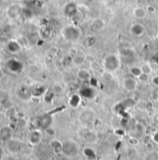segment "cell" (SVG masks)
Wrapping results in <instances>:
<instances>
[{"label": "cell", "instance_id": "1", "mask_svg": "<svg viewBox=\"0 0 158 160\" xmlns=\"http://www.w3.org/2000/svg\"><path fill=\"white\" fill-rule=\"evenodd\" d=\"M121 65H122V62H121L119 55L115 54V53L107 54L102 59V62H101L102 69L108 74H114L117 72L120 69Z\"/></svg>", "mask_w": 158, "mask_h": 160}, {"label": "cell", "instance_id": "2", "mask_svg": "<svg viewBox=\"0 0 158 160\" xmlns=\"http://www.w3.org/2000/svg\"><path fill=\"white\" fill-rule=\"evenodd\" d=\"M62 36L65 41L75 43V42L78 41L80 38L82 37V30L77 25L69 24L62 28Z\"/></svg>", "mask_w": 158, "mask_h": 160}, {"label": "cell", "instance_id": "3", "mask_svg": "<svg viewBox=\"0 0 158 160\" xmlns=\"http://www.w3.org/2000/svg\"><path fill=\"white\" fill-rule=\"evenodd\" d=\"M119 57L121 59L122 64L127 66H132L136 61V51L130 47H123L119 49Z\"/></svg>", "mask_w": 158, "mask_h": 160}, {"label": "cell", "instance_id": "4", "mask_svg": "<svg viewBox=\"0 0 158 160\" xmlns=\"http://www.w3.org/2000/svg\"><path fill=\"white\" fill-rule=\"evenodd\" d=\"M128 32H129V35L132 38H142L145 35V33H146V27L141 22H134V23H132L129 26Z\"/></svg>", "mask_w": 158, "mask_h": 160}, {"label": "cell", "instance_id": "5", "mask_svg": "<svg viewBox=\"0 0 158 160\" xmlns=\"http://www.w3.org/2000/svg\"><path fill=\"white\" fill-rule=\"evenodd\" d=\"M62 11L66 18H68V19L75 18L79 12L78 5L74 1H69L63 6Z\"/></svg>", "mask_w": 158, "mask_h": 160}, {"label": "cell", "instance_id": "6", "mask_svg": "<svg viewBox=\"0 0 158 160\" xmlns=\"http://www.w3.org/2000/svg\"><path fill=\"white\" fill-rule=\"evenodd\" d=\"M122 88L126 92H133L138 88V79L133 77H126L122 80Z\"/></svg>", "mask_w": 158, "mask_h": 160}, {"label": "cell", "instance_id": "7", "mask_svg": "<svg viewBox=\"0 0 158 160\" xmlns=\"http://www.w3.org/2000/svg\"><path fill=\"white\" fill-rule=\"evenodd\" d=\"M6 65H7V68L11 73H14V74H19L23 69V64L20 61H18L16 59H10V60H8L7 62Z\"/></svg>", "mask_w": 158, "mask_h": 160}, {"label": "cell", "instance_id": "8", "mask_svg": "<svg viewBox=\"0 0 158 160\" xmlns=\"http://www.w3.org/2000/svg\"><path fill=\"white\" fill-rule=\"evenodd\" d=\"M148 13L145 9V8L141 7V6H136L132 9V16L138 20V21H142L147 17Z\"/></svg>", "mask_w": 158, "mask_h": 160}, {"label": "cell", "instance_id": "9", "mask_svg": "<svg viewBox=\"0 0 158 160\" xmlns=\"http://www.w3.org/2000/svg\"><path fill=\"white\" fill-rule=\"evenodd\" d=\"M106 26V22L101 18H95L90 22V27L93 31L100 32L102 31Z\"/></svg>", "mask_w": 158, "mask_h": 160}, {"label": "cell", "instance_id": "10", "mask_svg": "<svg viewBox=\"0 0 158 160\" xmlns=\"http://www.w3.org/2000/svg\"><path fill=\"white\" fill-rule=\"evenodd\" d=\"M77 79L82 82H88L92 78L90 72L86 68L78 69V71L77 72Z\"/></svg>", "mask_w": 158, "mask_h": 160}, {"label": "cell", "instance_id": "11", "mask_svg": "<svg viewBox=\"0 0 158 160\" xmlns=\"http://www.w3.org/2000/svg\"><path fill=\"white\" fill-rule=\"evenodd\" d=\"M93 117H94V113L90 110V109H86L84 110L81 114H80V117H79V119L82 123L84 124H86L88 122H90L91 120L93 119Z\"/></svg>", "mask_w": 158, "mask_h": 160}, {"label": "cell", "instance_id": "12", "mask_svg": "<svg viewBox=\"0 0 158 160\" xmlns=\"http://www.w3.org/2000/svg\"><path fill=\"white\" fill-rule=\"evenodd\" d=\"M95 89L91 87H86L83 88L80 90V95L82 96V98H86V99H92L95 96Z\"/></svg>", "mask_w": 158, "mask_h": 160}, {"label": "cell", "instance_id": "13", "mask_svg": "<svg viewBox=\"0 0 158 160\" xmlns=\"http://www.w3.org/2000/svg\"><path fill=\"white\" fill-rule=\"evenodd\" d=\"M47 92V89L44 86L42 85H37L36 87H34L33 88H31V95L34 96V97H42L46 94Z\"/></svg>", "mask_w": 158, "mask_h": 160}, {"label": "cell", "instance_id": "14", "mask_svg": "<svg viewBox=\"0 0 158 160\" xmlns=\"http://www.w3.org/2000/svg\"><path fill=\"white\" fill-rule=\"evenodd\" d=\"M7 49L10 53H18L22 49V47H21V45H20L19 42H17L15 40H10L7 44Z\"/></svg>", "mask_w": 158, "mask_h": 160}, {"label": "cell", "instance_id": "15", "mask_svg": "<svg viewBox=\"0 0 158 160\" xmlns=\"http://www.w3.org/2000/svg\"><path fill=\"white\" fill-rule=\"evenodd\" d=\"M85 46L87 48H91L93 47L96 46V44L98 43V38L95 35H87L85 38Z\"/></svg>", "mask_w": 158, "mask_h": 160}, {"label": "cell", "instance_id": "16", "mask_svg": "<svg viewBox=\"0 0 158 160\" xmlns=\"http://www.w3.org/2000/svg\"><path fill=\"white\" fill-rule=\"evenodd\" d=\"M82 101V96L80 94H72L69 98V104L73 107V108H77L78 107L81 103Z\"/></svg>", "mask_w": 158, "mask_h": 160}, {"label": "cell", "instance_id": "17", "mask_svg": "<svg viewBox=\"0 0 158 160\" xmlns=\"http://www.w3.org/2000/svg\"><path fill=\"white\" fill-rule=\"evenodd\" d=\"M0 139L3 142H8L12 139V133L11 130L8 128H3L0 129Z\"/></svg>", "mask_w": 158, "mask_h": 160}, {"label": "cell", "instance_id": "18", "mask_svg": "<svg viewBox=\"0 0 158 160\" xmlns=\"http://www.w3.org/2000/svg\"><path fill=\"white\" fill-rule=\"evenodd\" d=\"M7 148L9 149V151L13 152V153H16L18 152L19 150H21V142H18L17 140H9L7 142Z\"/></svg>", "mask_w": 158, "mask_h": 160}, {"label": "cell", "instance_id": "19", "mask_svg": "<svg viewBox=\"0 0 158 160\" xmlns=\"http://www.w3.org/2000/svg\"><path fill=\"white\" fill-rule=\"evenodd\" d=\"M129 73H130V76L135 78H139L143 73H142V70L141 68V65L140 66H136V65H132V66H129Z\"/></svg>", "mask_w": 158, "mask_h": 160}, {"label": "cell", "instance_id": "20", "mask_svg": "<svg viewBox=\"0 0 158 160\" xmlns=\"http://www.w3.org/2000/svg\"><path fill=\"white\" fill-rule=\"evenodd\" d=\"M75 147H76L75 143H73L71 142H66V143H64L62 145V152L67 154V155H71V154L76 152V149H73Z\"/></svg>", "mask_w": 158, "mask_h": 160}, {"label": "cell", "instance_id": "21", "mask_svg": "<svg viewBox=\"0 0 158 160\" xmlns=\"http://www.w3.org/2000/svg\"><path fill=\"white\" fill-rule=\"evenodd\" d=\"M85 62H86V56L85 55H76L72 59V62L77 67L82 66L85 63Z\"/></svg>", "mask_w": 158, "mask_h": 160}, {"label": "cell", "instance_id": "22", "mask_svg": "<svg viewBox=\"0 0 158 160\" xmlns=\"http://www.w3.org/2000/svg\"><path fill=\"white\" fill-rule=\"evenodd\" d=\"M41 140V133L38 130H35L31 133V136H30V142L33 143V144H37Z\"/></svg>", "mask_w": 158, "mask_h": 160}, {"label": "cell", "instance_id": "23", "mask_svg": "<svg viewBox=\"0 0 158 160\" xmlns=\"http://www.w3.org/2000/svg\"><path fill=\"white\" fill-rule=\"evenodd\" d=\"M49 144H50L51 148H52L56 153H59V152L62 151V145H63V144H62L58 140H51V142H49Z\"/></svg>", "mask_w": 158, "mask_h": 160}, {"label": "cell", "instance_id": "24", "mask_svg": "<svg viewBox=\"0 0 158 160\" xmlns=\"http://www.w3.org/2000/svg\"><path fill=\"white\" fill-rule=\"evenodd\" d=\"M141 70H142V73L145 74V75H148V76H152V74H153V72H154V70H153L151 64L148 63V62L142 63V64L141 65Z\"/></svg>", "mask_w": 158, "mask_h": 160}, {"label": "cell", "instance_id": "25", "mask_svg": "<svg viewBox=\"0 0 158 160\" xmlns=\"http://www.w3.org/2000/svg\"><path fill=\"white\" fill-rule=\"evenodd\" d=\"M145 9H146V11H147L148 14H155L156 12V10H157L156 8L154 5H147L145 7Z\"/></svg>", "mask_w": 158, "mask_h": 160}, {"label": "cell", "instance_id": "26", "mask_svg": "<svg viewBox=\"0 0 158 160\" xmlns=\"http://www.w3.org/2000/svg\"><path fill=\"white\" fill-rule=\"evenodd\" d=\"M151 83L153 84V86H155L156 88H158V75H154L151 77Z\"/></svg>", "mask_w": 158, "mask_h": 160}, {"label": "cell", "instance_id": "27", "mask_svg": "<svg viewBox=\"0 0 158 160\" xmlns=\"http://www.w3.org/2000/svg\"><path fill=\"white\" fill-rule=\"evenodd\" d=\"M150 79H151L150 76L145 75V74H142V75L138 78L139 81H141V82H148V81H150Z\"/></svg>", "mask_w": 158, "mask_h": 160}, {"label": "cell", "instance_id": "28", "mask_svg": "<svg viewBox=\"0 0 158 160\" xmlns=\"http://www.w3.org/2000/svg\"><path fill=\"white\" fill-rule=\"evenodd\" d=\"M86 61L90 62V63H91V64H92L93 62H95V59H94V57H93V56H89V55H86Z\"/></svg>", "mask_w": 158, "mask_h": 160}, {"label": "cell", "instance_id": "29", "mask_svg": "<svg viewBox=\"0 0 158 160\" xmlns=\"http://www.w3.org/2000/svg\"><path fill=\"white\" fill-rule=\"evenodd\" d=\"M154 140H155L156 142L158 143V132H156V134L154 135Z\"/></svg>", "mask_w": 158, "mask_h": 160}, {"label": "cell", "instance_id": "30", "mask_svg": "<svg viewBox=\"0 0 158 160\" xmlns=\"http://www.w3.org/2000/svg\"><path fill=\"white\" fill-rule=\"evenodd\" d=\"M86 3H88V4H90V3H93L94 1H96V0H84Z\"/></svg>", "mask_w": 158, "mask_h": 160}, {"label": "cell", "instance_id": "31", "mask_svg": "<svg viewBox=\"0 0 158 160\" xmlns=\"http://www.w3.org/2000/svg\"><path fill=\"white\" fill-rule=\"evenodd\" d=\"M2 153H3V150H2V148L0 147V159H1V157H2Z\"/></svg>", "mask_w": 158, "mask_h": 160}, {"label": "cell", "instance_id": "32", "mask_svg": "<svg viewBox=\"0 0 158 160\" xmlns=\"http://www.w3.org/2000/svg\"><path fill=\"white\" fill-rule=\"evenodd\" d=\"M157 35H158V29H157Z\"/></svg>", "mask_w": 158, "mask_h": 160}]
</instances>
